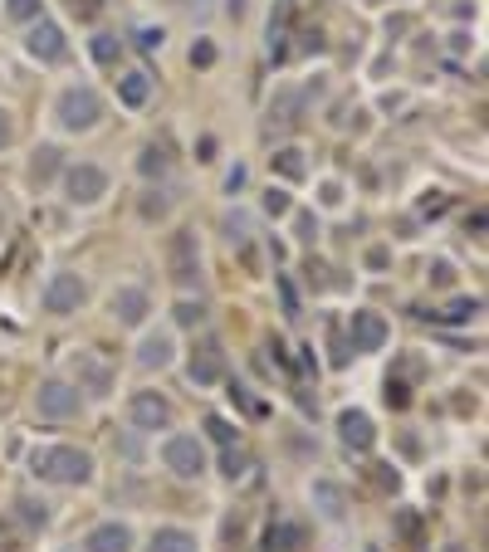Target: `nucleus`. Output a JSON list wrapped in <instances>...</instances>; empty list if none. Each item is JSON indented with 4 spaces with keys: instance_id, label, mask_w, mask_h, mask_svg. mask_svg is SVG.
I'll list each match as a JSON object with an SVG mask.
<instances>
[{
    "instance_id": "f257e3e1",
    "label": "nucleus",
    "mask_w": 489,
    "mask_h": 552,
    "mask_svg": "<svg viewBox=\"0 0 489 552\" xmlns=\"http://www.w3.org/2000/svg\"><path fill=\"white\" fill-rule=\"evenodd\" d=\"M30 470L49 484H64V489H79L93 479V455L79 450V445H49V450H35L30 455Z\"/></svg>"
},
{
    "instance_id": "f03ea898",
    "label": "nucleus",
    "mask_w": 489,
    "mask_h": 552,
    "mask_svg": "<svg viewBox=\"0 0 489 552\" xmlns=\"http://www.w3.org/2000/svg\"><path fill=\"white\" fill-rule=\"evenodd\" d=\"M55 122L64 132H93L103 122V98L89 88V83H69L55 98Z\"/></svg>"
},
{
    "instance_id": "7ed1b4c3",
    "label": "nucleus",
    "mask_w": 489,
    "mask_h": 552,
    "mask_svg": "<svg viewBox=\"0 0 489 552\" xmlns=\"http://www.w3.org/2000/svg\"><path fill=\"white\" fill-rule=\"evenodd\" d=\"M166 274L181 294L201 289V245H196V230H172L166 239Z\"/></svg>"
},
{
    "instance_id": "20e7f679",
    "label": "nucleus",
    "mask_w": 489,
    "mask_h": 552,
    "mask_svg": "<svg viewBox=\"0 0 489 552\" xmlns=\"http://www.w3.org/2000/svg\"><path fill=\"white\" fill-rule=\"evenodd\" d=\"M83 304H89V284H83L74 269H55L49 284H45V294H39V308L55 314V318H69V314H79Z\"/></svg>"
},
{
    "instance_id": "39448f33",
    "label": "nucleus",
    "mask_w": 489,
    "mask_h": 552,
    "mask_svg": "<svg viewBox=\"0 0 489 552\" xmlns=\"http://www.w3.org/2000/svg\"><path fill=\"white\" fill-rule=\"evenodd\" d=\"M162 464L172 470L176 479H201L206 474V445H201V435H186V431H176V435H166L162 440Z\"/></svg>"
},
{
    "instance_id": "423d86ee",
    "label": "nucleus",
    "mask_w": 489,
    "mask_h": 552,
    "mask_svg": "<svg viewBox=\"0 0 489 552\" xmlns=\"http://www.w3.org/2000/svg\"><path fill=\"white\" fill-rule=\"evenodd\" d=\"M64 201L69 205H98L103 196H108V171H103L98 162H74L64 166Z\"/></svg>"
},
{
    "instance_id": "0eeeda50",
    "label": "nucleus",
    "mask_w": 489,
    "mask_h": 552,
    "mask_svg": "<svg viewBox=\"0 0 489 552\" xmlns=\"http://www.w3.org/2000/svg\"><path fill=\"white\" fill-rule=\"evenodd\" d=\"M35 411L45 415V421H74V415L83 411V391L74 387V381L49 377V381H39V391H35Z\"/></svg>"
},
{
    "instance_id": "6e6552de",
    "label": "nucleus",
    "mask_w": 489,
    "mask_h": 552,
    "mask_svg": "<svg viewBox=\"0 0 489 552\" xmlns=\"http://www.w3.org/2000/svg\"><path fill=\"white\" fill-rule=\"evenodd\" d=\"M25 49H30V59H39V64H64V54H69V39H64V29L55 25V20H30V35H25Z\"/></svg>"
},
{
    "instance_id": "1a4fd4ad",
    "label": "nucleus",
    "mask_w": 489,
    "mask_h": 552,
    "mask_svg": "<svg viewBox=\"0 0 489 552\" xmlns=\"http://www.w3.org/2000/svg\"><path fill=\"white\" fill-rule=\"evenodd\" d=\"M128 421L138 425V431H172V401H166L162 391H132Z\"/></svg>"
},
{
    "instance_id": "9d476101",
    "label": "nucleus",
    "mask_w": 489,
    "mask_h": 552,
    "mask_svg": "<svg viewBox=\"0 0 489 552\" xmlns=\"http://www.w3.org/2000/svg\"><path fill=\"white\" fill-rule=\"evenodd\" d=\"M186 377H191V387H215V381H225V347L215 338H206L201 347L186 357Z\"/></svg>"
},
{
    "instance_id": "9b49d317",
    "label": "nucleus",
    "mask_w": 489,
    "mask_h": 552,
    "mask_svg": "<svg viewBox=\"0 0 489 552\" xmlns=\"http://www.w3.org/2000/svg\"><path fill=\"white\" fill-rule=\"evenodd\" d=\"M348 338H352V352H382L387 338H392V328L377 308H358L352 322H348Z\"/></svg>"
},
{
    "instance_id": "f8f14e48",
    "label": "nucleus",
    "mask_w": 489,
    "mask_h": 552,
    "mask_svg": "<svg viewBox=\"0 0 489 552\" xmlns=\"http://www.w3.org/2000/svg\"><path fill=\"white\" fill-rule=\"evenodd\" d=\"M108 314L118 318L122 328H138V322L152 314V298H148V289H138V284H122V289H113V294H108Z\"/></svg>"
},
{
    "instance_id": "ddd939ff",
    "label": "nucleus",
    "mask_w": 489,
    "mask_h": 552,
    "mask_svg": "<svg viewBox=\"0 0 489 552\" xmlns=\"http://www.w3.org/2000/svg\"><path fill=\"white\" fill-rule=\"evenodd\" d=\"M25 176H30V186H35V191H45V186H55L59 176H64V152H59L55 142H39V147L30 152V166H25Z\"/></svg>"
},
{
    "instance_id": "4468645a",
    "label": "nucleus",
    "mask_w": 489,
    "mask_h": 552,
    "mask_svg": "<svg viewBox=\"0 0 489 552\" xmlns=\"http://www.w3.org/2000/svg\"><path fill=\"white\" fill-rule=\"evenodd\" d=\"M74 387L89 396H108L113 391V367L98 362L93 352H74Z\"/></svg>"
},
{
    "instance_id": "2eb2a0df",
    "label": "nucleus",
    "mask_w": 489,
    "mask_h": 552,
    "mask_svg": "<svg viewBox=\"0 0 489 552\" xmlns=\"http://www.w3.org/2000/svg\"><path fill=\"white\" fill-rule=\"evenodd\" d=\"M338 435H342V445H348V450H358V455H367L372 445H377V431H372V415L367 411H342L338 415Z\"/></svg>"
},
{
    "instance_id": "dca6fc26",
    "label": "nucleus",
    "mask_w": 489,
    "mask_h": 552,
    "mask_svg": "<svg viewBox=\"0 0 489 552\" xmlns=\"http://www.w3.org/2000/svg\"><path fill=\"white\" fill-rule=\"evenodd\" d=\"M83 552H132V528L118 523V518H108V523L89 528V538H83Z\"/></svg>"
},
{
    "instance_id": "f3484780",
    "label": "nucleus",
    "mask_w": 489,
    "mask_h": 552,
    "mask_svg": "<svg viewBox=\"0 0 489 552\" xmlns=\"http://www.w3.org/2000/svg\"><path fill=\"white\" fill-rule=\"evenodd\" d=\"M172 362H176L172 332H148V338L138 342V367L142 372H162V367H172Z\"/></svg>"
},
{
    "instance_id": "a211bd4d",
    "label": "nucleus",
    "mask_w": 489,
    "mask_h": 552,
    "mask_svg": "<svg viewBox=\"0 0 489 552\" xmlns=\"http://www.w3.org/2000/svg\"><path fill=\"white\" fill-rule=\"evenodd\" d=\"M308 498H314V508L328 518V523H338V518L348 514V494H342V484H333V479H314V484H308Z\"/></svg>"
},
{
    "instance_id": "6ab92c4d",
    "label": "nucleus",
    "mask_w": 489,
    "mask_h": 552,
    "mask_svg": "<svg viewBox=\"0 0 489 552\" xmlns=\"http://www.w3.org/2000/svg\"><path fill=\"white\" fill-rule=\"evenodd\" d=\"M148 552H201V543H196V533H191V528L166 523V528H152Z\"/></svg>"
},
{
    "instance_id": "aec40b11",
    "label": "nucleus",
    "mask_w": 489,
    "mask_h": 552,
    "mask_svg": "<svg viewBox=\"0 0 489 552\" xmlns=\"http://www.w3.org/2000/svg\"><path fill=\"white\" fill-rule=\"evenodd\" d=\"M148 98H152V74L148 69H128L118 79V103L122 108H148Z\"/></svg>"
},
{
    "instance_id": "412c9836",
    "label": "nucleus",
    "mask_w": 489,
    "mask_h": 552,
    "mask_svg": "<svg viewBox=\"0 0 489 552\" xmlns=\"http://www.w3.org/2000/svg\"><path fill=\"white\" fill-rule=\"evenodd\" d=\"M299 108H304V93H294V88H279V98L269 103V122H274V128H289V122L299 118Z\"/></svg>"
},
{
    "instance_id": "4be33fe9",
    "label": "nucleus",
    "mask_w": 489,
    "mask_h": 552,
    "mask_svg": "<svg viewBox=\"0 0 489 552\" xmlns=\"http://www.w3.org/2000/svg\"><path fill=\"white\" fill-rule=\"evenodd\" d=\"M166 171H172V157H166L162 147H142L138 152V176L142 181H162Z\"/></svg>"
},
{
    "instance_id": "5701e85b",
    "label": "nucleus",
    "mask_w": 489,
    "mask_h": 552,
    "mask_svg": "<svg viewBox=\"0 0 489 552\" xmlns=\"http://www.w3.org/2000/svg\"><path fill=\"white\" fill-rule=\"evenodd\" d=\"M15 518L25 528H45L49 523V504H45V498H35V494H20L15 498Z\"/></svg>"
},
{
    "instance_id": "b1692460",
    "label": "nucleus",
    "mask_w": 489,
    "mask_h": 552,
    "mask_svg": "<svg viewBox=\"0 0 489 552\" xmlns=\"http://www.w3.org/2000/svg\"><path fill=\"white\" fill-rule=\"evenodd\" d=\"M221 230H225V239H231L235 249H245V245H249V235H255V221H249V211H225Z\"/></svg>"
},
{
    "instance_id": "393cba45",
    "label": "nucleus",
    "mask_w": 489,
    "mask_h": 552,
    "mask_svg": "<svg viewBox=\"0 0 489 552\" xmlns=\"http://www.w3.org/2000/svg\"><path fill=\"white\" fill-rule=\"evenodd\" d=\"M89 54L98 59V64H118V54H122V39H118V35H108V29H98V35L89 39Z\"/></svg>"
},
{
    "instance_id": "a878e982",
    "label": "nucleus",
    "mask_w": 489,
    "mask_h": 552,
    "mask_svg": "<svg viewBox=\"0 0 489 552\" xmlns=\"http://www.w3.org/2000/svg\"><path fill=\"white\" fill-rule=\"evenodd\" d=\"M206 314L211 308L201 304V298H176V308H172V318H176V328H201Z\"/></svg>"
},
{
    "instance_id": "bb28decb",
    "label": "nucleus",
    "mask_w": 489,
    "mask_h": 552,
    "mask_svg": "<svg viewBox=\"0 0 489 552\" xmlns=\"http://www.w3.org/2000/svg\"><path fill=\"white\" fill-rule=\"evenodd\" d=\"M269 162H274L279 176H289V181H304V152H299V147H279Z\"/></svg>"
},
{
    "instance_id": "cd10ccee",
    "label": "nucleus",
    "mask_w": 489,
    "mask_h": 552,
    "mask_svg": "<svg viewBox=\"0 0 489 552\" xmlns=\"http://www.w3.org/2000/svg\"><path fill=\"white\" fill-rule=\"evenodd\" d=\"M294 543H299V528L294 523H279V528H269V533H265V548L269 552H294Z\"/></svg>"
},
{
    "instance_id": "c85d7f7f",
    "label": "nucleus",
    "mask_w": 489,
    "mask_h": 552,
    "mask_svg": "<svg viewBox=\"0 0 489 552\" xmlns=\"http://www.w3.org/2000/svg\"><path fill=\"white\" fill-rule=\"evenodd\" d=\"M284 29H289V5H279V15L269 20V54L284 59Z\"/></svg>"
},
{
    "instance_id": "c756f323",
    "label": "nucleus",
    "mask_w": 489,
    "mask_h": 552,
    "mask_svg": "<svg viewBox=\"0 0 489 552\" xmlns=\"http://www.w3.org/2000/svg\"><path fill=\"white\" fill-rule=\"evenodd\" d=\"M289 211H294L289 191H284V186H269V191H265V215H274V221H279V215H289Z\"/></svg>"
},
{
    "instance_id": "7c9ffc66",
    "label": "nucleus",
    "mask_w": 489,
    "mask_h": 552,
    "mask_svg": "<svg viewBox=\"0 0 489 552\" xmlns=\"http://www.w3.org/2000/svg\"><path fill=\"white\" fill-rule=\"evenodd\" d=\"M162 45H166V29L162 25H142L138 29V49H142V54H157Z\"/></svg>"
},
{
    "instance_id": "2f4dec72",
    "label": "nucleus",
    "mask_w": 489,
    "mask_h": 552,
    "mask_svg": "<svg viewBox=\"0 0 489 552\" xmlns=\"http://www.w3.org/2000/svg\"><path fill=\"white\" fill-rule=\"evenodd\" d=\"M5 15L30 25V20H39V0H5Z\"/></svg>"
},
{
    "instance_id": "473e14b6",
    "label": "nucleus",
    "mask_w": 489,
    "mask_h": 552,
    "mask_svg": "<svg viewBox=\"0 0 489 552\" xmlns=\"http://www.w3.org/2000/svg\"><path fill=\"white\" fill-rule=\"evenodd\" d=\"M475 314H480V298H455V304L451 308H445V322H465V318H475Z\"/></svg>"
},
{
    "instance_id": "72a5a7b5",
    "label": "nucleus",
    "mask_w": 489,
    "mask_h": 552,
    "mask_svg": "<svg viewBox=\"0 0 489 552\" xmlns=\"http://www.w3.org/2000/svg\"><path fill=\"white\" fill-rule=\"evenodd\" d=\"M206 431H211V440H221V445H235V425L225 421V415H206Z\"/></svg>"
},
{
    "instance_id": "f704fd0d",
    "label": "nucleus",
    "mask_w": 489,
    "mask_h": 552,
    "mask_svg": "<svg viewBox=\"0 0 489 552\" xmlns=\"http://www.w3.org/2000/svg\"><path fill=\"white\" fill-rule=\"evenodd\" d=\"M215 64V45L211 39H196L191 45V69H211Z\"/></svg>"
},
{
    "instance_id": "c9c22d12",
    "label": "nucleus",
    "mask_w": 489,
    "mask_h": 552,
    "mask_svg": "<svg viewBox=\"0 0 489 552\" xmlns=\"http://www.w3.org/2000/svg\"><path fill=\"white\" fill-rule=\"evenodd\" d=\"M221 470H225V479H240V474H245V455L225 445V460H221Z\"/></svg>"
},
{
    "instance_id": "e433bc0d",
    "label": "nucleus",
    "mask_w": 489,
    "mask_h": 552,
    "mask_svg": "<svg viewBox=\"0 0 489 552\" xmlns=\"http://www.w3.org/2000/svg\"><path fill=\"white\" fill-rule=\"evenodd\" d=\"M166 205H172V201H166L162 191H152L148 201H142V215H148V221H157V215H166Z\"/></svg>"
},
{
    "instance_id": "4c0bfd02",
    "label": "nucleus",
    "mask_w": 489,
    "mask_h": 552,
    "mask_svg": "<svg viewBox=\"0 0 489 552\" xmlns=\"http://www.w3.org/2000/svg\"><path fill=\"white\" fill-rule=\"evenodd\" d=\"M294 235H299V239H318V221L304 211V215H299V221H294Z\"/></svg>"
},
{
    "instance_id": "58836bf2",
    "label": "nucleus",
    "mask_w": 489,
    "mask_h": 552,
    "mask_svg": "<svg viewBox=\"0 0 489 552\" xmlns=\"http://www.w3.org/2000/svg\"><path fill=\"white\" fill-rule=\"evenodd\" d=\"M451 279H455V269L445 264V259H435V264H431V284H435V289H445Z\"/></svg>"
},
{
    "instance_id": "ea45409f",
    "label": "nucleus",
    "mask_w": 489,
    "mask_h": 552,
    "mask_svg": "<svg viewBox=\"0 0 489 552\" xmlns=\"http://www.w3.org/2000/svg\"><path fill=\"white\" fill-rule=\"evenodd\" d=\"M10 142H15V118H10V113L0 108V152H5Z\"/></svg>"
},
{
    "instance_id": "a19ab883",
    "label": "nucleus",
    "mask_w": 489,
    "mask_h": 552,
    "mask_svg": "<svg viewBox=\"0 0 489 552\" xmlns=\"http://www.w3.org/2000/svg\"><path fill=\"white\" fill-rule=\"evenodd\" d=\"M245 181H249V171H245V166H231V176H225V191H245Z\"/></svg>"
},
{
    "instance_id": "79ce46f5",
    "label": "nucleus",
    "mask_w": 489,
    "mask_h": 552,
    "mask_svg": "<svg viewBox=\"0 0 489 552\" xmlns=\"http://www.w3.org/2000/svg\"><path fill=\"white\" fill-rule=\"evenodd\" d=\"M172 5H186V0H172Z\"/></svg>"
}]
</instances>
